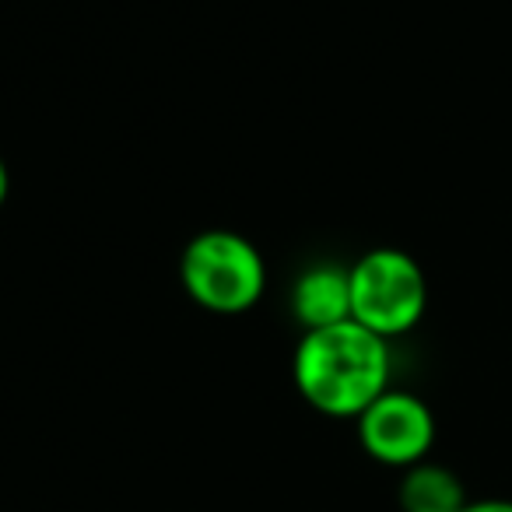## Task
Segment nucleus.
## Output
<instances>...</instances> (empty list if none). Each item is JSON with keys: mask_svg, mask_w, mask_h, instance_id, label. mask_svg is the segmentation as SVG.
<instances>
[{"mask_svg": "<svg viewBox=\"0 0 512 512\" xmlns=\"http://www.w3.org/2000/svg\"><path fill=\"white\" fill-rule=\"evenodd\" d=\"M292 316L302 330H323L351 320V271L341 264H309L292 285Z\"/></svg>", "mask_w": 512, "mask_h": 512, "instance_id": "nucleus-5", "label": "nucleus"}, {"mask_svg": "<svg viewBox=\"0 0 512 512\" xmlns=\"http://www.w3.org/2000/svg\"><path fill=\"white\" fill-rule=\"evenodd\" d=\"M467 488L460 474L442 463L421 460L400 474L397 505L400 512H463L467 505Z\"/></svg>", "mask_w": 512, "mask_h": 512, "instance_id": "nucleus-6", "label": "nucleus"}, {"mask_svg": "<svg viewBox=\"0 0 512 512\" xmlns=\"http://www.w3.org/2000/svg\"><path fill=\"white\" fill-rule=\"evenodd\" d=\"M358 442L376 463L407 470L428 460L435 446V414L418 393L386 390L355 418Z\"/></svg>", "mask_w": 512, "mask_h": 512, "instance_id": "nucleus-4", "label": "nucleus"}, {"mask_svg": "<svg viewBox=\"0 0 512 512\" xmlns=\"http://www.w3.org/2000/svg\"><path fill=\"white\" fill-rule=\"evenodd\" d=\"M179 285L214 316H242L264 299L267 264L253 239L232 228H207L183 246Z\"/></svg>", "mask_w": 512, "mask_h": 512, "instance_id": "nucleus-2", "label": "nucleus"}, {"mask_svg": "<svg viewBox=\"0 0 512 512\" xmlns=\"http://www.w3.org/2000/svg\"><path fill=\"white\" fill-rule=\"evenodd\" d=\"M390 341L355 320L302 334L292 358L299 397L327 418H358L390 390Z\"/></svg>", "mask_w": 512, "mask_h": 512, "instance_id": "nucleus-1", "label": "nucleus"}, {"mask_svg": "<svg viewBox=\"0 0 512 512\" xmlns=\"http://www.w3.org/2000/svg\"><path fill=\"white\" fill-rule=\"evenodd\" d=\"M463 512H512V498H477L463 505Z\"/></svg>", "mask_w": 512, "mask_h": 512, "instance_id": "nucleus-7", "label": "nucleus"}, {"mask_svg": "<svg viewBox=\"0 0 512 512\" xmlns=\"http://www.w3.org/2000/svg\"><path fill=\"white\" fill-rule=\"evenodd\" d=\"M8 193H11V172H8V162H4V155H0V207H4Z\"/></svg>", "mask_w": 512, "mask_h": 512, "instance_id": "nucleus-8", "label": "nucleus"}, {"mask_svg": "<svg viewBox=\"0 0 512 512\" xmlns=\"http://www.w3.org/2000/svg\"><path fill=\"white\" fill-rule=\"evenodd\" d=\"M351 271V320L372 334L404 337L425 320L428 278L407 249L376 246L362 253Z\"/></svg>", "mask_w": 512, "mask_h": 512, "instance_id": "nucleus-3", "label": "nucleus"}]
</instances>
